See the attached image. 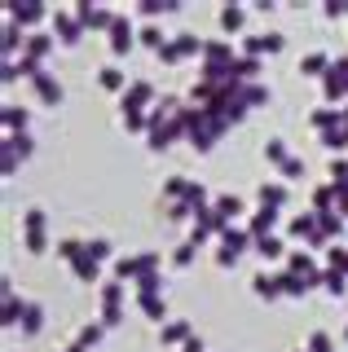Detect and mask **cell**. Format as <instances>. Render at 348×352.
Instances as JSON below:
<instances>
[{"mask_svg":"<svg viewBox=\"0 0 348 352\" xmlns=\"http://www.w3.org/2000/svg\"><path fill=\"white\" fill-rule=\"evenodd\" d=\"M212 207H216V212H221L225 220H234V216H243V212H247L238 194H216V198H212Z\"/></svg>","mask_w":348,"mask_h":352,"instance_id":"obj_39","label":"cell"},{"mask_svg":"<svg viewBox=\"0 0 348 352\" xmlns=\"http://www.w3.org/2000/svg\"><path fill=\"white\" fill-rule=\"evenodd\" d=\"M265 159H269V163H278V168H282V163L291 159L287 141H282V137H269V141H265Z\"/></svg>","mask_w":348,"mask_h":352,"instance_id":"obj_49","label":"cell"},{"mask_svg":"<svg viewBox=\"0 0 348 352\" xmlns=\"http://www.w3.org/2000/svg\"><path fill=\"white\" fill-rule=\"evenodd\" d=\"M102 326H119L124 322V304H102V317H97Z\"/></svg>","mask_w":348,"mask_h":352,"instance_id":"obj_58","label":"cell"},{"mask_svg":"<svg viewBox=\"0 0 348 352\" xmlns=\"http://www.w3.org/2000/svg\"><path fill=\"white\" fill-rule=\"evenodd\" d=\"M0 286H5V300H0V322H5V326H18V322H23L27 300L14 291V282H9V278H0Z\"/></svg>","mask_w":348,"mask_h":352,"instance_id":"obj_12","label":"cell"},{"mask_svg":"<svg viewBox=\"0 0 348 352\" xmlns=\"http://www.w3.org/2000/svg\"><path fill=\"white\" fill-rule=\"evenodd\" d=\"M159 339H163V344H168V348H186L190 344V339H194V326L186 322V317H172V322H163L159 326Z\"/></svg>","mask_w":348,"mask_h":352,"instance_id":"obj_14","label":"cell"},{"mask_svg":"<svg viewBox=\"0 0 348 352\" xmlns=\"http://www.w3.org/2000/svg\"><path fill=\"white\" fill-rule=\"evenodd\" d=\"M322 286H326V291H331V295H344V291H348V278H344V273H335V269H326Z\"/></svg>","mask_w":348,"mask_h":352,"instance_id":"obj_57","label":"cell"},{"mask_svg":"<svg viewBox=\"0 0 348 352\" xmlns=\"http://www.w3.org/2000/svg\"><path fill=\"white\" fill-rule=\"evenodd\" d=\"M238 97H243V106H247V110H252V106H265V102H269V97H274V88H269V84H260V80H256V84H243V93H238Z\"/></svg>","mask_w":348,"mask_h":352,"instance_id":"obj_35","label":"cell"},{"mask_svg":"<svg viewBox=\"0 0 348 352\" xmlns=\"http://www.w3.org/2000/svg\"><path fill=\"white\" fill-rule=\"evenodd\" d=\"M150 273H163V256L159 251H137V278H150Z\"/></svg>","mask_w":348,"mask_h":352,"instance_id":"obj_44","label":"cell"},{"mask_svg":"<svg viewBox=\"0 0 348 352\" xmlns=\"http://www.w3.org/2000/svg\"><path fill=\"white\" fill-rule=\"evenodd\" d=\"M287 234H291V238H304V242H309L313 234H318V212H300V216H291Z\"/></svg>","mask_w":348,"mask_h":352,"instance_id":"obj_31","label":"cell"},{"mask_svg":"<svg viewBox=\"0 0 348 352\" xmlns=\"http://www.w3.org/2000/svg\"><path fill=\"white\" fill-rule=\"evenodd\" d=\"M80 256H84V238H58V260L75 264Z\"/></svg>","mask_w":348,"mask_h":352,"instance_id":"obj_47","label":"cell"},{"mask_svg":"<svg viewBox=\"0 0 348 352\" xmlns=\"http://www.w3.org/2000/svg\"><path fill=\"white\" fill-rule=\"evenodd\" d=\"M304 348H309V352H335V344H331V335H326V330H309Z\"/></svg>","mask_w":348,"mask_h":352,"instance_id":"obj_54","label":"cell"},{"mask_svg":"<svg viewBox=\"0 0 348 352\" xmlns=\"http://www.w3.org/2000/svg\"><path fill=\"white\" fill-rule=\"evenodd\" d=\"M137 295H163V273H150V278H137L133 282Z\"/></svg>","mask_w":348,"mask_h":352,"instance_id":"obj_52","label":"cell"},{"mask_svg":"<svg viewBox=\"0 0 348 352\" xmlns=\"http://www.w3.org/2000/svg\"><path fill=\"white\" fill-rule=\"evenodd\" d=\"M137 40L146 44V49H155V53H159V49H163V44H168L172 36H163V27H159V22H146V27L137 31Z\"/></svg>","mask_w":348,"mask_h":352,"instance_id":"obj_41","label":"cell"},{"mask_svg":"<svg viewBox=\"0 0 348 352\" xmlns=\"http://www.w3.org/2000/svg\"><path fill=\"white\" fill-rule=\"evenodd\" d=\"M296 352H309V348H296Z\"/></svg>","mask_w":348,"mask_h":352,"instance_id":"obj_62","label":"cell"},{"mask_svg":"<svg viewBox=\"0 0 348 352\" xmlns=\"http://www.w3.org/2000/svg\"><path fill=\"white\" fill-rule=\"evenodd\" d=\"M348 14V0H326L322 5V18H344Z\"/></svg>","mask_w":348,"mask_h":352,"instance_id":"obj_60","label":"cell"},{"mask_svg":"<svg viewBox=\"0 0 348 352\" xmlns=\"http://www.w3.org/2000/svg\"><path fill=\"white\" fill-rule=\"evenodd\" d=\"M238 58V53H234V44L230 40H208V44H203V66H230Z\"/></svg>","mask_w":348,"mask_h":352,"instance_id":"obj_17","label":"cell"},{"mask_svg":"<svg viewBox=\"0 0 348 352\" xmlns=\"http://www.w3.org/2000/svg\"><path fill=\"white\" fill-rule=\"evenodd\" d=\"M344 339H348V326H344Z\"/></svg>","mask_w":348,"mask_h":352,"instance_id":"obj_63","label":"cell"},{"mask_svg":"<svg viewBox=\"0 0 348 352\" xmlns=\"http://www.w3.org/2000/svg\"><path fill=\"white\" fill-rule=\"evenodd\" d=\"M137 31H141V27H137V22L128 18V14H115L111 31H106V44H111V53H115V58H124V53L137 44Z\"/></svg>","mask_w":348,"mask_h":352,"instance_id":"obj_4","label":"cell"},{"mask_svg":"<svg viewBox=\"0 0 348 352\" xmlns=\"http://www.w3.org/2000/svg\"><path fill=\"white\" fill-rule=\"evenodd\" d=\"M335 71H340L344 80H348V53H340V58H335Z\"/></svg>","mask_w":348,"mask_h":352,"instance_id":"obj_61","label":"cell"},{"mask_svg":"<svg viewBox=\"0 0 348 352\" xmlns=\"http://www.w3.org/2000/svg\"><path fill=\"white\" fill-rule=\"evenodd\" d=\"M84 251H89V256L102 264V260H115V247H111V238H89L84 242Z\"/></svg>","mask_w":348,"mask_h":352,"instance_id":"obj_48","label":"cell"},{"mask_svg":"<svg viewBox=\"0 0 348 352\" xmlns=\"http://www.w3.org/2000/svg\"><path fill=\"white\" fill-rule=\"evenodd\" d=\"M71 273H75V282H84V286H102V282H106V278H102V264H97L89 251H84V256L71 264Z\"/></svg>","mask_w":348,"mask_h":352,"instance_id":"obj_22","label":"cell"},{"mask_svg":"<svg viewBox=\"0 0 348 352\" xmlns=\"http://www.w3.org/2000/svg\"><path fill=\"white\" fill-rule=\"evenodd\" d=\"M18 49H27V31L5 14V27H0V53H5V62H18Z\"/></svg>","mask_w":348,"mask_h":352,"instance_id":"obj_11","label":"cell"},{"mask_svg":"<svg viewBox=\"0 0 348 352\" xmlns=\"http://www.w3.org/2000/svg\"><path fill=\"white\" fill-rule=\"evenodd\" d=\"M331 66H335V58H331L326 49H309V53L300 58V75H318V80H322Z\"/></svg>","mask_w":348,"mask_h":352,"instance_id":"obj_24","label":"cell"},{"mask_svg":"<svg viewBox=\"0 0 348 352\" xmlns=\"http://www.w3.org/2000/svg\"><path fill=\"white\" fill-rule=\"evenodd\" d=\"M230 225L216 207H203V212H194V220H190V242L194 247H208L212 238H221V229Z\"/></svg>","mask_w":348,"mask_h":352,"instance_id":"obj_3","label":"cell"},{"mask_svg":"<svg viewBox=\"0 0 348 352\" xmlns=\"http://www.w3.org/2000/svg\"><path fill=\"white\" fill-rule=\"evenodd\" d=\"M313 212H335V185L331 181H322V185H313Z\"/></svg>","mask_w":348,"mask_h":352,"instance_id":"obj_38","label":"cell"},{"mask_svg":"<svg viewBox=\"0 0 348 352\" xmlns=\"http://www.w3.org/2000/svg\"><path fill=\"white\" fill-rule=\"evenodd\" d=\"M31 93H36V102H45V106H62V102H67V88H62V80L49 75V71H40L36 80H31Z\"/></svg>","mask_w":348,"mask_h":352,"instance_id":"obj_8","label":"cell"},{"mask_svg":"<svg viewBox=\"0 0 348 352\" xmlns=\"http://www.w3.org/2000/svg\"><path fill=\"white\" fill-rule=\"evenodd\" d=\"M256 203H260V207H278V212H282V207L291 203L287 181H260V185H256Z\"/></svg>","mask_w":348,"mask_h":352,"instance_id":"obj_13","label":"cell"},{"mask_svg":"<svg viewBox=\"0 0 348 352\" xmlns=\"http://www.w3.org/2000/svg\"><path fill=\"white\" fill-rule=\"evenodd\" d=\"M5 14L18 22L23 31H31L36 22H45V18H53V9H45V0H9L5 5Z\"/></svg>","mask_w":348,"mask_h":352,"instance_id":"obj_5","label":"cell"},{"mask_svg":"<svg viewBox=\"0 0 348 352\" xmlns=\"http://www.w3.org/2000/svg\"><path fill=\"white\" fill-rule=\"evenodd\" d=\"M58 49V36H49V31H27V58H36V62H45L49 53Z\"/></svg>","mask_w":348,"mask_h":352,"instance_id":"obj_20","label":"cell"},{"mask_svg":"<svg viewBox=\"0 0 348 352\" xmlns=\"http://www.w3.org/2000/svg\"><path fill=\"white\" fill-rule=\"evenodd\" d=\"M287 269H291V273H300V278H318V273H326L322 264L309 256V251H291V256H287Z\"/></svg>","mask_w":348,"mask_h":352,"instance_id":"obj_27","label":"cell"},{"mask_svg":"<svg viewBox=\"0 0 348 352\" xmlns=\"http://www.w3.org/2000/svg\"><path fill=\"white\" fill-rule=\"evenodd\" d=\"M53 36H58V44H80L84 36V27H80V18H75V9H53Z\"/></svg>","mask_w":348,"mask_h":352,"instance_id":"obj_9","label":"cell"},{"mask_svg":"<svg viewBox=\"0 0 348 352\" xmlns=\"http://www.w3.org/2000/svg\"><path fill=\"white\" fill-rule=\"evenodd\" d=\"M155 102H159V88L150 80H133L128 93L119 97V106H133V110H155Z\"/></svg>","mask_w":348,"mask_h":352,"instance_id":"obj_10","label":"cell"},{"mask_svg":"<svg viewBox=\"0 0 348 352\" xmlns=\"http://www.w3.org/2000/svg\"><path fill=\"white\" fill-rule=\"evenodd\" d=\"M318 229H322V238L335 247V242L344 238V216L340 212H318Z\"/></svg>","mask_w":348,"mask_h":352,"instance_id":"obj_30","label":"cell"},{"mask_svg":"<svg viewBox=\"0 0 348 352\" xmlns=\"http://www.w3.org/2000/svg\"><path fill=\"white\" fill-rule=\"evenodd\" d=\"M216 141H221V137H216V132L208 128V115H203V124L190 132V146H194V154H208V150L216 146Z\"/></svg>","mask_w":348,"mask_h":352,"instance_id":"obj_33","label":"cell"},{"mask_svg":"<svg viewBox=\"0 0 348 352\" xmlns=\"http://www.w3.org/2000/svg\"><path fill=\"white\" fill-rule=\"evenodd\" d=\"M119 124H124L128 132H146L150 115H146V110H133V106H119Z\"/></svg>","mask_w":348,"mask_h":352,"instance_id":"obj_37","label":"cell"},{"mask_svg":"<svg viewBox=\"0 0 348 352\" xmlns=\"http://www.w3.org/2000/svg\"><path fill=\"white\" fill-rule=\"evenodd\" d=\"M163 216H168L172 225H181V220H194V207L190 203H163Z\"/></svg>","mask_w":348,"mask_h":352,"instance_id":"obj_53","label":"cell"},{"mask_svg":"<svg viewBox=\"0 0 348 352\" xmlns=\"http://www.w3.org/2000/svg\"><path fill=\"white\" fill-rule=\"evenodd\" d=\"M194 256H199V247H194V242L186 238V242H177V247H172L168 264H172V269H190V264H194Z\"/></svg>","mask_w":348,"mask_h":352,"instance_id":"obj_40","label":"cell"},{"mask_svg":"<svg viewBox=\"0 0 348 352\" xmlns=\"http://www.w3.org/2000/svg\"><path fill=\"white\" fill-rule=\"evenodd\" d=\"M75 18H80V27H84V31H111L115 9L93 5V0H80V5H75Z\"/></svg>","mask_w":348,"mask_h":352,"instance_id":"obj_7","label":"cell"},{"mask_svg":"<svg viewBox=\"0 0 348 352\" xmlns=\"http://www.w3.org/2000/svg\"><path fill=\"white\" fill-rule=\"evenodd\" d=\"M186 185H190V176H168V181H163V198H168V203H177V198H186Z\"/></svg>","mask_w":348,"mask_h":352,"instance_id":"obj_50","label":"cell"},{"mask_svg":"<svg viewBox=\"0 0 348 352\" xmlns=\"http://www.w3.org/2000/svg\"><path fill=\"white\" fill-rule=\"evenodd\" d=\"M260 71H265V58H247V53H238V58H234V80L256 84V80H260Z\"/></svg>","mask_w":348,"mask_h":352,"instance_id":"obj_25","label":"cell"},{"mask_svg":"<svg viewBox=\"0 0 348 352\" xmlns=\"http://www.w3.org/2000/svg\"><path fill=\"white\" fill-rule=\"evenodd\" d=\"M247 247H256V238L247 234V225H225L221 229V247H216V264L230 269V264H238V256H243Z\"/></svg>","mask_w":348,"mask_h":352,"instance_id":"obj_2","label":"cell"},{"mask_svg":"<svg viewBox=\"0 0 348 352\" xmlns=\"http://www.w3.org/2000/svg\"><path fill=\"white\" fill-rule=\"evenodd\" d=\"M344 97H348V80L331 66V71L322 75V106H335V102H344Z\"/></svg>","mask_w":348,"mask_h":352,"instance_id":"obj_18","label":"cell"},{"mask_svg":"<svg viewBox=\"0 0 348 352\" xmlns=\"http://www.w3.org/2000/svg\"><path fill=\"white\" fill-rule=\"evenodd\" d=\"M326 269H335V273H344V278H348V247H344V242L326 247Z\"/></svg>","mask_w":348,"mask_h":352,"instance_id":"obj_46","label":"cell"},{"mask_svg":"<svg viewBox=\"0 0 348 352\" xmlns=\"http://www.w3.org/2000/svg\"><path fill=\"white\" fill-rule=\"evenodd\" d=\"M102 322H84L80 326V335H75V344H84V348H93V344H102Z\"/></svg>","mask_w":348,"mask_h":352,"instance_id":"obj_51","label":"cell"},{"mask_svg":"<svg viewBox=\"0 0 348 352\" xmlns=\"http://www.w3.org/2000/svg\"><path fill=\"white\" fill-rule=\"evenodd\" d=\"M97 84H102L106 93H119V97H124V93H128V84H133V80H128V71H119L115 62H106L102 71H97Z\"/></svg>","mask_w":348,"mask_h":352,"instance_id":"obj_21","label":"cell"},{"mask_svg":"<svg viewBox=\"0 0 348 352\" xmlns=\"http://www.w3.org/2000/svg\"><path fill=\"white\" fill-rule=\"evenodd\" d=\"M111 278L119 282H137V251H128V256H115V273Z\"/></svg>","mask_w":348,"mask_h":352,"instance_id":"obj_42","label":"cell"},{"mask_svg":"<svg viewBox=\"0 0 348 352\" xmlns=\"http://www.w3.org/2000/svg\"><path fill=\"white\" fill-rule=\"evenodd\" d=\"M278 229V207H256L252 216H247V234L252 238H265Z\"/></svg>","mask_w":348,"mask_h":352,"instance_id":"obj_16","label":"cell"},{"mask_svg":"<svg viewBox=\"0 0 348 352\" xmlns=\"http://www.w3.org/2000/svg\"><path fill=\"white\" fill-rule=\"evenodd\" d=\"M282 49H287V36H282V31H247L243 36L247 58H265V53H282Z\"/></svg>","mask_w":348,"mask_h":352,"instance_id":"obj_6","label":"cell"},{"mask_svg":"<svg viewBox=\"0 0 348 352\" xmlns=\"http://www.w3.org/2000/svg\"><path fill=\"white\" fill-rule=\"evenodd\" d=\"M278 172H282V181H300V176H304V172H309V168H304V159H300V154H291V159H287V163H282V168H278Z\"/></svg>","mask_w":348,"mask_h":352,"instance_id":"obj_56","label":"cell"},{"mask_svg":"<svg viewBox=\"0 0 348 352\" xmlns=\"http://www.w3.org/2000/svg\"><path fill=\"white\" fill-rule=\"evenodd\" d=\"M309 124L318 128V137H322V132H335V128H344V110H335V106H318V110H309Z\"/></svg>","mask_w":348,"mask_h":352,"instance_id":"obj_23","label":"cell"},{"mask_svg":"<svg viewBox=\"0 0 348 352\" xmlns=\"http://www.w3.org/2000/svg\"><path fill=\"white\" fill-rule=\"evenodd\" d=\"M326 172H331V185H348V154H335Z\"/></svg>","mask_w":348,"mask_h":352,"instance_id":"obj_55","label":"cell"},{"mask_svg":"<svg viewBox=\"0 0 348 352\" xmlns=\"http://www.w3.org/2000/svg\"><path fill=\"white\" fill-rule=\"evenodd\" d=\"M282 251H287V242H282L278 234H265V238H256V256H265V260H278Z\"/></svg>","mask_w":348,"mask_h":352,"instance_id":"obj_43","label":"cell"},{"mask_svg":"<svg viewBox=\"0 0 348 352\" xmlns=\"http://www.w3.org/2000/svg\"><path fill=\"white\" fill-rule=\"evenodd\" d=\"M137 308L150 317V322H172V317H168V300H163V295H137Z\"/></svg>","mask_w":348,"mask_h":352,"instance_id":"obj_29","label":"cell"},{"mask_svg":"<svg viewBox=\"0 0 348 352\" xmlns=\"http://www.w3.org/2000/svg\"><path fill=\"white\" fill-rule=\"evenodd\" d=\"M172 44H177V53L181 58H203V36H194V31H177V36H172Z\"/></svg>","mask_w":348,"mask_h":352,"instance_id":"obj_32","label":"cell"},{"mask_svg":"<svg viewBox=\"0 0 348 352\" xmlns=\"http://www.w3.org/2000/svg\"><path fill=\"white\" fill-rule=\"evenodd\" d=\"M155 58H159L163 66H177V62H186V58H181V53H177V44H172V40H168V44H163V49L155 53Z\"/></svg>","mask_w":348,"mask_h":352,"instance_id":"obj_59","label":"cell"},{"mask_svg":"<svg viewBox=\"0 0 348 352\" xmlns=\"http://www.w3.org/2000/svg\"><path fill=\"white\" fill-rule=\"evenodd\" d=\"M27 110L23 106H14V102H5L0 106V128H5V137H18V132H27Z\"/></svg>","mask_w":348,"mask_h":352,"instance_id":"obj_19","label":"cell"},{"mask_svg":"<svg viewBox=\"0 0 348 352\" xmlns=\"http://www.w3.org/2000/svg\"><path fill=\"white\" fill-rule=\"evenodd\" d=\"M97 295H102V304H124V295H128V286L119 282V278H106L102 286H97Z\"/></svg>","mask_w":348,"mask_h":352,"instance_id":"obj_45","label":"cell"},{"mask_svg":"<svg viewBox=\"0 0 348 352\" xmlns=\"http://www.w3.org/2000/svg\"><path fill=\"white\" fill-rule=\"evenodd\" d=\"M23 247L31 256H45L49 251V216H45V207H27L23 212Z\"/></svg>","mask_w":348,"mask_h":352,"instance_id":"obj_1","label":"cell"},{"mask_svg":"<svg viewBox=\"0 0 348 352\" xmlns=\"http://www.w3.org/2000/svg\"><path fill=\"white\" fill-rule=\"evenodd\" d=\"M36 154V141H31V132H18V137H5L0 141V159H31Z\"/></svg>","mask_w":348,"mask_h":352,"instance_id":"obj_15","label":"cell"},{"mask_svg":"<svg viewBox=\"0 0 348 352\" xmlns=\"http://www.w3.org/2000/svg\"><path fill=\"white\" fill-rule=\"evenodd\" d=\"M252 291L260 295V300H278V295H282L278 273H256V278H252Z\"/></svg>","mask_w":348,"mask_h":352,"instance_id":"obj_34","label":"cell"},{"mask_svg":"<svg viewBox=\"0 0 348 352\" xmlns=\"http://www.w3.org/2000/svg\"><path fill=\"white\" fill-rule=\"evenodd\" d=\"M216 22H221V31H230V36H234V31L247 27V9H243V5H221ZM243 36H247V31H243Z\"/></svg>","mask_w":348,"mask_h":352,"instance_id":"obj_26","label":"cell"},{"mask_svg":"<svg viewBox=\"0 0 348 352\" xmlns=\"http://www.w3.org/2000/svg\"><path fill=\"white\" fill-rule=\"evenodd\" d=\"M23 335H40V330H45V304L40 300H27V308H23Z\"/></svg>","mask_w":348,"mask_h":352,"instance_id":"obj_28","label":"cell"},{"mask_svg":"<svg viewBox=\"0 0 348 352\" xmlns=\"http://www.w3.org/2000/svg\"><path fill=\"white\" fill-rule=\"evenodd\" d=\"M177 9H181L177 0H141V5H137V14L146 18V22H155L159 14H177Z\"/></svg>","mask_w":348,"mask_h":352,"instance_id":"obj_36","label":"cell"}]
</instances>
